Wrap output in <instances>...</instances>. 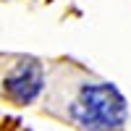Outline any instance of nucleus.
I'll list each match as a JSON object with an SVG mask.
<instances>
[{"mask_svg":"<svg viewBox=\"0 0 131 131\" xmlns=\"http://www.w3.org/2000/svg\"><path fill=\"white\" fill-rule=\"evenodd\" d=\"M45 113L79 131H123L126 100L113 84L71 60L52 63L42 92Z\"/></svg>","mask_w":131,"mask_h":131,"instance_id":"obj_1","label":"nucleus"},{"mask_svg":"<svg viewBox=\"0 0 131 131\" xmlns=\"http://www.w3.org/2000/svg\"><path fill=\"white\" fill-rule=\"evenodd\" d=\"M45 92V68L31 55H0V97L29 105Z\"/></svg>","mask_w":131,"mask_h":131,"instance_id":"obj_2","label":"nucleus"}]
</instances>
